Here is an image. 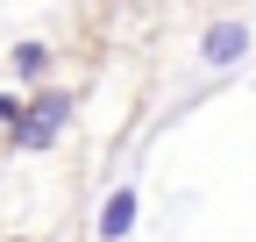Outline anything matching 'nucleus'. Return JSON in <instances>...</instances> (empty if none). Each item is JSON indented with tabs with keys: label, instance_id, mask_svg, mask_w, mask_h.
Returning <instances> with one entry per match:
<instances>
[{
	"label": "nucleus",
	"instance_id": "f257e3e1",
	"mask_svg": "<svg viewBox=\"0 0 256 242\" xmlns=\"http://www.w3.org/2000/svg\"><path fill=\"white\" fill-rule=\"evenodd\" d=\"M64 128H72V93H36L22 107V121H14V150L36 157V150H50Z\"/></svg>",
	"mask_w": 256,
	"mask_h": 242
},
{
	"label": "nucleus",
	"instance_id": "f03ea898",
	"mask_svg": "<svg viewBox=\"0 0 256 242\" xmlns=\"http://www.w3.org/2000/svg\"><path fill=\"white\" fill-rule=\"evenodd\" d=\"M249 22H214L206 36H200V64H214V72H228V64H242L249 57Z\"/></svg>",
	"mask_w": 256,
	"mask_h": 242
},
{
	"label": "nucleus",
	"instance_id": "7ed1b4c3",
	"mask_svg": "<svg viewBox=\"0 0 256 242\" xmlns=\"http://www.w3.org/2000/svg\"><path fill=\"white\" fill-rule=\"evenodd\" d=\"M136 214H142L136 186H114V192L100 200V242H128V228H136Z\"/></svg>",
	"mask_w": 256,
	"mask_h": 242
},
{
	"label": "nucleus",
	"instance_id": "20e7f679",
	"mask_svg": "<svg viewBox=\"0 0 256 242\" xmlns=\"http://www.w3.org/2000/svg\"><path fill=\"white\" fill-rule=\"evenodd\" d=\"M14 72L22 78H43L50 72V43H14Z\"/></svg>",
	"mask_w": 256,
	"mask_h": 242
},
{
	"label": "nucleus",
	"instance_id": "39448f33",
	"mask_svg": "<svg viewBox=\"0 0 256 242\" xmlns=\"http://www.w3.org/2000/svg\"><path fill=\"white\" fill-rule=\"evenodd\" d=\"M22 107H28V100H14V93H0V128H14V121H22Z\"/></svg>",
	"mask_w": 256,
	"mask_h": 242
}]
</instances>
